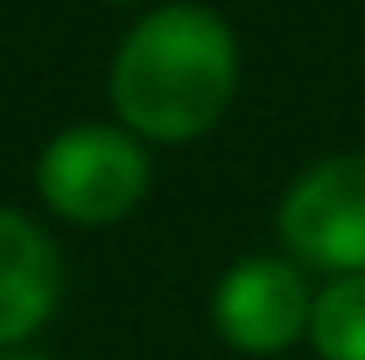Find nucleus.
Instances as JSON below:
<instances>
[{"label":"nucleus","mask_w":365,"mask_h":360,"mask_svg":"<svg viewBox=\"0 0 365 360\" xmlns=\"http://www.w3.org/2000/svg\"><path fill=\"white\" fill-rule=\"evenodd\" d=\"M64 292L58 250L37 222L0 207V344H21L48 324Z\"/></svg>","instance_id":"5"},{"label":"nucleus","mask_w":365,"mask_h":360,"mask_svg":"<svg viewBox=\"0 0 365 360\" xmlns=\"http://www.w3.org/2000/svg\"><path fill=\"white\" fill-rule=\"evenodd\" d=\"M281 244L297 265L355 276L365 270V154L312 165L281 202Z\"/></svg>","instance_id":"3"},{"label":"nucleus","mask_w":365,"mask_h":360,"mask_svg":"<svg viewBox=\"0 0 365 360\" xmlns=\"http://www.w3.org/2000/svg\"><path fill=\"white\" fill-rule=\"evenodd\" d=\"M0 360H37V355H0Z\"/></svg>","instance_id":"7"},{"label":"nucleus","mask_w":365,"mask_h":360,"mask_svg":"<svg viewBox=\"0 0 365 360\" xmlns=\"http://www.w3.org/2000/svg\"><path fill=\"white\" fill-rule=\"evenodd\" d=\"M307 334L323 360H365V270L334 276L312 297Z\"/></svg>","instance_id":"6"},{"label":"nucleus","mask_w":365,"mask_h":360,"mask_svg":"<svg viewBox=\"0 0 365 360\" xmlns=\"http://www.w3.org/2000/svg\"><path fill=\"white\" fill-rule=\"evenodd\" d=\"M111 6H128V0H111Z\"/></svg>","instance_id":"8"},{"label":"nucleus","mask_w":365,"mask_h":360,"mask_svg":"<svg viewBox=\"0 0 365 360\" xmlns=\"http://www.w3.org/2000/svg\"><path fill=\"white\" fill-rule=\"evenodd\" d=\"M148 180V154L128 128H106V122H80L64 128L37 159V191L58 217L80 222V228H106V222L128 217L143 202Z\"/></svg>","instance_id":"2"},{"label":"nucleus","mask_w":365,"mask_h":360,"mask_svg":"<svg viewBox=\"0 0 365 360\" xmlns=\"http://www.w3.org/2000/svg\"><path fill=\"white\" fill-rule=\"evenodd\" d=\"M122 128L148 143H191L238 91V43L212 11L165 6L122 37L106 74Z\"/></svg>","instance_id":"1"},{"label":"nucleus","mask_w":365,"mask_h":360,"mask_svg":"<svg viewBox=\"0 0 365 360\" xmlns=\"http://www.w3.org/2000/svg\"><path fill=\"white\" fill-rule=\"evenodd\" d=\"M217 334L244 355H281L312 324V292L297 259L281 254H249L222 276L212 297Z\"/></svg>","instance_id":"4"}]
</instances>
